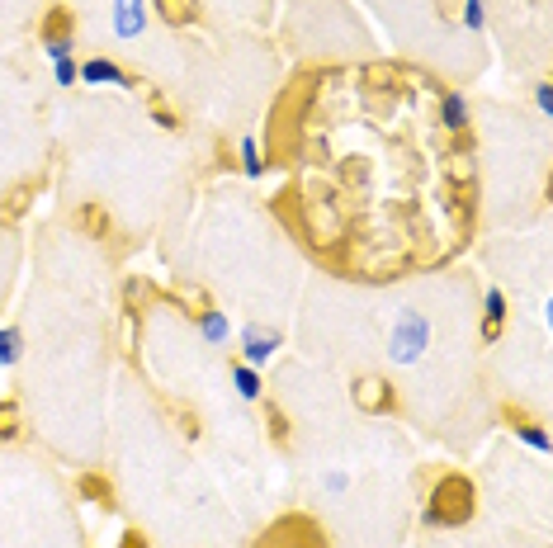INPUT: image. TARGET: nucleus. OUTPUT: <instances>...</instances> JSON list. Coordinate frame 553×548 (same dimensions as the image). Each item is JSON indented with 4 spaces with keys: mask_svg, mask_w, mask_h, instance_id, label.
Returning <instances> with one entry per match:
<instances>
[{
    "mask_svg": "<svg viewBox=\"0 0 553 548\" xmlns=\"http://www.w3.org/2000/svg\"><path fill=\"white\" fill-rule=\"evenodd\" d=\"M473 515V487L459 477V473H445L436 482V492H430V520L445 524V530H455Z\"/></svg>",
    "mask_w": 553,
    "mask_h": 548,
    "instance_id": "obj_1",
    "label": "nucleus"
},
{
    "mask_svg": "<svg viewBox=\"0 0 553 548\" xmlns=\"http://www.w3.org/2000/svg\"><path fill=\"white\" fill-rule=\"evenodd\" d=\"M256 548H326V543H322V534L313 530V524H303V520H279Z\"/></svg>",
    "mask_w": 553,
    "mask_h": 548,
    "instance_id": "obj_2",
    "label": "nucleus"
},
{
    "mask_svg": "<svg viewBox=\"0 0 553 548\" xmlns=\"http://www.w3.org/2000/svg\"><path fill=\"white\" fill-rule=\"evenodd\" d=\"M275 350H279V331H275V326H260V322L246 326V335H241V354H246V364H265Z\"/></svg>",
    "mask_w": 553,
    "mask_h": 548,
    "instance_id": "obj_3",
    "label": "nucleus"
},
{
    "mask_svg": "<svg viewBox=\"0 0 553 548\" xmlns=\"http://www.w3.org/2000/svg\"><path fill=\"white\" fill-rule=\"evenodd\" d=\"M80 80H90V86H99V80H109V86H133V80L123 76V71L114 67V61H99V57L80 67Z\"/></svg>",
    "mask_w": 553,
    "mask_h": 548,
    "instance_id": "obj_4",
    "label": "nucleus"
},
{
    "mask_svg": "<svg viewBox=\"0 0 553 548\" xmlns=\"http://www.w3.org/2000/svg\"><path fill=\"white\" fill-rule=\"evenodd\" d=\"M161 14H166V24H194L199 19V0H156Z\"/></svg>",
    "mask_w": 553,
    "mask_h": 548,
    "instance_id": "obj_5",
    "label": "nucleus"
},
{
    "mask_svg": "<svg viewBox=\"0 0 553 548\" xmlns=\"http://www.w3.org/2000/svg\"><path fill=\"white\" fill-rule=\"evenodd\" d=\"M19 345H24V335H19L14 326L0 331V364H14L19 360Z\"/></svg>",
    "mask_w": 553,
    "mask_h": 548,
    "instance_id": "obj_6",
    "label": "nucleus"
},
{
    "mask_svg": "<svg viewBox=\"0 0 553 548\" xmlns=\"http://www.w3.org/2000/svg\"><path fill=\"white\" fill-rule=\"evenodd\" d=\"M19 435V411L0 402V439H14Z\"/></svg>",
    "mask_w": 553,
    "mask_h": 548,
    "instance_id": "obj_7",
    "label": "nucleus"
},
{
    "mask_svg": "<svg viewBox=\"0 0 553 548\" xmlns=\"http://www.w3.org/2000/svg\"><path fill=\"white\" fill-rule=\"evenodd\" d=\"M520 548H525V543H520Z\"/></svg>",
    "mask_w": 553,
    "mask_h": 548,
    "instance_id": "obj_8",
    "label": "nucleus"
}]
</instances>
